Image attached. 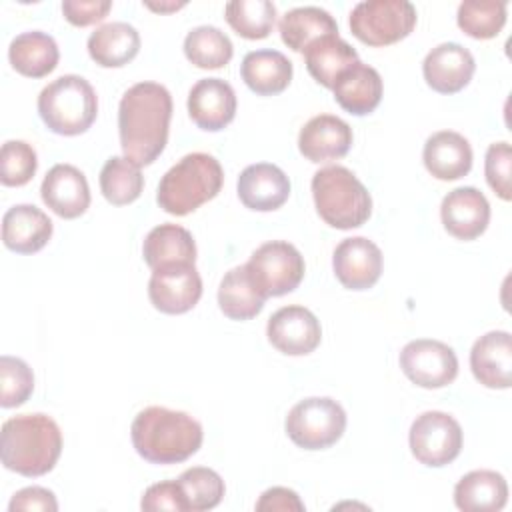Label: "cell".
Masks as SVG:
<instances>
[{
    "label": "cell",
    "mask_w": 512,
    "mask_h": 512,
    "mask_svg": "<svg viewBox=\"0 0 512 512\" xmlns=\"http://www.w3.org/2000/svg\"><path fill=\"white\" fill-rule=\"evenodd\" d=\"M440 218L448 234L458 240H474L488 228L490 204L474 186L450 190L440 204Z\"/></svg>",
    "instance_id": "cell-16"
},
{
    "label": "cell",
    "mask_w": 512,
    "mask_h": 512,
    "mask_svg": "<svg viewBox=\"0 0 512 512\" xmlns=\"http://www.w3.org/2000/svg\"><path fill=\"white\" fill-rule=\"evenodd\" d=\"M400 368L420 388H444L458 376V358L448 344L418 338L400 350Z\"/></svg>",
    "instance_id": "cell-11"
},
{
    "label": "cell",
    "mask_w": 512,
    "mask_h": 512,
    "mask_svg": "<svg viewBox=\"0 0 512 512\" xmlns=\"http://www.w3.org/2000/svg\"><path fill=\"white\" fill-rule=\"evenodd\" d=\"M38 168L36 150L24 140H6L0 148V182L4 186L28 184Z\"/></svg>",
    "instance_id": "cell-38"
},
{
    "label": "cell",
    "mask_w": 512,
    "mask_h": 512,
    "mask_svg": "<svg viewBox=\"0 0 512 512\" xmlns=\"http://www.w3.org/2000/svg\"><path fill=\"white\" fill-rule=\"evenodd\" d=\"M202 296V278L194 264H168L152 270L148 298L164 314H184Z\"/></svg>",
    "instance_id": "cell-12"
},
{
    "label": "cell",
    "mask_w": 512,
    "mask_h": 512,
    "mask_svg": "<svg viewBox=\"0 0 512 512\" xmlns=\"http://www.w3.org/2000/svg\"><path fill=\"white\" fill-rule=\"evenodd\" d=\"M38 114L54 134L76 136L94 124L98 98L86 78L64 74L40 90Z\"/></svg>",
    "instance_id": "cell-6"
},
{
    "label": "cell",
    "mask_w": 512,
    "mask_h": 512,
    "mask_svg": "<svg viewBox=\"0 0 512 512\" xmlns=\"http://www.w3.org/2000/svg\"><path fill=\"white\" fill-rule=\"evenodd\" d=\"M266 298L246 264L230 268L218 286V306L230 320L254 318L264 308Z\"/></svg>",
    "instance_id": "cell-27"
},
{
    "label": "cell",
    "mask_w": 512,
    "mask_h": 512,
    "mask_svg": "<svg viewBox=\"0 0 512 512\" xmlns=\"http://www.w3.org/2000/svg\"><path fill=\"white\" fill-rule=\"evenodd\" d=\"M172 96L158 82L130 86L118 104V134L124 158L136 166L152 164L166 148Z\"/></svg>",
    "instance_id": "cell-1"
},
{
    "label": "cell",
    "mask_w": 512,
    "mask_h": 512,
    "mask_svg": "<svg viewBox=\"0 0 512 512\" xmlns=\"http://www.w3.org/2000/svg\"><path fill=\"white\" fill-rule=\"evenodd\" d=\"M178 484L184 492L188 510L204 512L216 508L224 498V480L222 476L206 466H192L178 476Z\"/></svg>",
    "instance_id": "cell-37"
},
{
    "label": "cell",
    "mask_w": 512,
    "mask_h": 512,
    "mask_svg": "<svg viewBox=\"0 0 512 512\" xmlns=\"http://www.w3.org/2000/svg\"><path fill=\"white\" fill-rule=\"evenodd\" d=\"M338 282L348 290H368L382 274V250L364 236L344 238L332 256Z\"/></svg>",
    "instance_id": "cell-14"
},
{
    "label": "cell",
    "mask_w": 512,
    "mask_h": 512,
    "mask_svg": "<svg viewBox=\"0 0 512 512\" xmlns=\"http://www.w3.org/2000/svg\"><path fill=\"white\" fill-rule=\"evenodd\" d=\"M150 10H156V12H172V10H178L182 6H186V2H144Z\"/></svg>",
    "instance_id": "cell-45"
},
{
    "label": "cell",
    "mask_w": 512,
    "mask_h": 512,
    "mask_svg": "<svg viewBox=\"0 0 512 512\" xmlns=\"http://www.w3.org/2000/svg\"><path fill=\"white\" fill-rule=\"evenodd\" d=\"M226 22L248 40L266 38L276 22V6L270 0H232L224 6Z\"/></svg>",
    "instance_id": "cell-35"
},
{
    "label": "cell",
    "mask_w": 512,
    "mask_h": 512,
    "mask_svg": "<svg viewBox=\"0 0 512 512\" xmlns=\"http://www.w3.org/2000/svg\"><path fill=\"white\" fill-rule=\"evenodd\" d=\"M240 74L246 86L260 96H274L288 88L294 68L288 56L278 50H252L242 58Z\"/></svg>",
    "instance_id": "cell-25"
},
{
    "label": "cell",
    "mask_w": 512,
    "mask_h": 512,
    "mask_svg": "<svg viewBox=\"0 0 512 512\" xmlns=\"http://www.w3.org/2000/svg\"><path fill=\"white\" fill-rule=\"evenodd\" d=\"M134 450L150 464H178L202 446V424L188 412L164 406L140 410L130 426Z\"/></svg>",
    "instance_id": "cell-2"
},
{
    "label": "cell",
    "mask_w": 512,
    "mask_h": 512,
    "mask_svg": "<svg viewBox=\"0 0 512 512\" xmlns=\"http://www.w3.org/2000/svg\"><path fill=\"white\" fill-rule=\"evenodd\" d=\"M258 288L270 296H284L298 288L304 278V258L300 250L284 240L260 244L246 262Z\"/></svg>",
    "instance_id": "cell-9"
},
{
    "label": "cell",
    "mask_w": 512,
    "mask_h": 512,
    "mask_svg": "<svg viewBox=\"0 0 512 512\" xmlns=\"http://www.w3.org/2000/svg\"><path fill=\"white\" fill-rule=\"evenodd\" d=\"M312 196L318 216L338 230L358 228L372 214L370 192L352 170L340 164L314 172Z\"/></svg>",
    "instance_id": "cell-5"
},
{
    "label": "cell",
    "mask_w": 512,
    "mask_h": 512,
    "mask_svg": "<svg viewBox=\"0 0 512 512\" xmlns=\"http://www.w3.org/2000/svg\"><path fill=\"white\" fill-rule=\"evenodd\" d=\"M62 452V432L42 412L18 414L2 424L0 458L4 468L34 478L48 474Z\"/></svg>",
    "instance_id": "cell-3"
},
{
    "label": "cell",
    "mask_w": 512,
    "mask_h": 512,
    "mask_svg": "<svg viewBox=\"0 0 512 512\" xmlns=\"http://www.w3.org/2000/svg\"><path fill=\"white\" fill-rule=\"evenodd\" d=\"M422 160L434 178L446 182L458 180L472 168V146L462 134L440 130L426 138Z\"/></svg>",
    "instance_id": "cell-23"
},
{
    "label": "cell",
    "mask_w": 512,
    "mask_h": 512,
    "mask_svg": "<svg viewBox=\"0 0 512 512\" xmlns=\"http://www.w3.org/2000/svg\"><path fill=\"white\" fill-rule=\"evenodd\" d=\"M10 512H30V510H40V512H56L58 510V502L52 490L42 488V486H28L18 490L10 504H8Z\"/></svg>",
    "instance_id": "cell-43"
},
{
    "label": "cell",
    "mask_w": 512,
    "mask_h": 512,
    "mask_svg": "<svg viewBox=\"0 0 512 512\" xmlns=\"http://www.w3.org/2000/svg\"><path fill=\"white\" fill-rule=\"evenodd\" d=\"M282 42L294 52H306V48L322 36L338 34V24L330 12L320 6H298L288 10L280 20Z\"/></svg>",
    "instance_id": "cell-31"
},
{
    "label": "cell",
    "mask_w": 512,
    "mask_h": 512,
    "mask_svg": "<svg viewBox=\"0 0 512 512\" xmlns=\"http://www.w3.org/2000/svg\"><path fill=\"white\" fill-rule=\"evenodd\" d=\"M476 70L474 56L458 42H442L434 46L424 62L422 74L426 84L440 94H456L472 80Z\"/></svg>",
    "instance_id": "cell-15"
},
{
    "label": "cell",
    "mask_w": 512,
    "mask_h": 512,
    "mask_svg": "<svg viewBox=\"0 0 512 512\" xmlns=\"http://www.w3.org/2000/svg\"><path fill=\"white\" fill-rule=\"evenodd\" d=\"M470 368L474 378L494 390H506L512 384V336L506 330H490L480 336L470 350Z\"/></svg>",
    "instance_id": "cell-19"
},
{
    "label": "cell",
    "mask_w": 512,
    "mask_h": 512,
    "mask_svg": "<svg viewBox=\"0 0 512 512\" xmlns=\"http://www.w3.org/2000/svg\"><path fill=\"white\" fill-rule=\"evenodd\" d=\"M240 202L256 212L280 208L290 196V180L282 168L270 162L246 166L236 182Z\"/></svg>",
    "instance_id": "cell-21"
},
{
    "label": "cell",
    "mask_w": 512,
    "mask_h": 512,
    "mask_svg": "<svg viewBox=\"0 0 512 512\" xmlns=\"http://www.w3.org/2000/svg\"><path fill=\"white\" fill-rule=\"evenodd\" d=\"M352 146V128L334 114L310 118L298 134V150L310 162H332L348 154Z\"/></svg>",
    "instance_id": "cell-20"
},
{
    "label": "cell",
    "mask_w": 512,
    "mask_h": 512,
    "mask_svg": "<svg viewBox=\"0 0 512 512\" xmlns=\"http://www.w3.org/2000/svg\"><path fill=\"white\" fill-rule=\"evenodd\" d=\"M506 502L508 484L496 470H472L454 486V504L464 512H498Z\"/></svg>",
    "instance_id": "cell-26"
},
{
    "label": "cell",
    "mask_w": 512,
    "mask_h": 512,
    "mask_svg": "<svg viewBox=\"0 0 512 512\" xmlns=\"http://www.w3.org/2000/svg\"><path fill=\"white\" fill-rule=\"evenodd\" d=\"M140 508L146 512H188V504L178 480H164L148 486L142 494Z\"/></svg>",
    "instance_id": "cell-41"
},
{
    "label": "cell",
    "mask_w": 512,
    "mask_h": 512,
    "mask_svg": "<svg viewBox=\"0 0 512 512\" xmlns=\"http://www.w3.org/2000/svg\"><path fill=\"white\" fill-rule=\"evenodd\" d=\"M408 442L412 456L420 464L440 468L458 458L462 450V428L454 416L428 410L412 422Z\"/></svg>",
    "instance_id": "cell-10"
},
{
    "label": "cell",
    "mask_w": 512,
    "mask_h": 512,
    "mask_svg": "<svg viewBox=\"0 0 512 512\" xmlns=\"http://www.w3.org/2000/svg\"><path fill=\"white\" fill-rule=\"evenodd\" d=\"M224 184L220 162L206 152L182 156L162 178L156 190L158 206L174 216H186L218 196Z\"/></svg>",
    "instance_id": "cell-4"
},
{
    "label": "cell",
    "mask_w": 512,
    "mask_h": 512,
    "mask_svg": "<svg viewBox=\"0 0 512 512\" xmlns=\"http://www.w3.org/2000/svg\"><path fill=\"white\" fill-rule=\"evenodd\" d=\"M346 430L344 408L328 396H312L294 404L286 416L288 438L304 450H324Z\"/></svg>",
    "instance_id": "cell-7"
},
{
    "label": "cell",
    "mask_w": 512,
    "mask_h": 512,
    "mask_svg": "<svg viewBox=\"0 0 512 512\" xmlns=\"http://www.w3.org/2000/svg\"><path fill=\"white\" fill-rule=\"evenodd\" d=\"M300 496L284 486H272L264 490L256 502L258 512H304Z\"/></svg>",
    "instance_id": "cell-44"
},
{
    "label": "cell",
    "mask_w": 512,
    "mask_h": 512,
    "mask_svg": "<svg viewBox=\"0 0 512 512\" xmlns=\"http://www.w3.org/2000/svg\"><path fill=\"white\" fill-rule=\"evenodd\" d=\"M140 34L128 22H108L88 36L90 58L104 68H120L136 58Z\"/></svg>",
    "instance_id": "cell-29"
},
{
    "label": "cell",
    "mask_w": 512,
    "mask_h": 512,
    "mask_svg": "<svg viewBox=\"0 0 512 512\" xmlns=\"http://www.w3.org/2000/svg\"><path fill=\"white\" fill-rule=\"evenodd\" d=\"M270 344L288 356H304L318 348L322 328L318 318L304 306L290 304L278 308L266 324Z\"/></svg>",
    "instance_id": "cell-13"
},
{
    "label": "cell",
    "mask_w": 512,
    "mask_h": 512,
    "mask_svg": "<svg viewBox=\"0 0 512 512\" xmlns=\"http://www.w3.org/2000/svg\"><path fill=\"white\" fill-rule=\"evenodd\" d=\"M484 174L488 186L502 198H512V150L508 142H494L486 150Z\"/></svg>",
    "instance_id": "cell-40"
},
{
    "label": "cell",
    "mask_w": 512,
    "mask_h": 512,
    "mask_svg": "<svg viewBox=\"0 0 512 512\" xmlns=\"http://www.w3.org/2000/svg\"><path fill=\"white\" fill-rule=\"evenodd\" d=\"M456 22L464 34L476 40H488L500 34L506 24V2L464 0L458 6Z\"/></svg>",
    "instance_id": "cell-36"
},
{
    "label": "cell",
    "mask_w": 512,
    "mask_h": 512,
    "mask_svg": "<svg viewBox=\"0 0 512 512\" xmlns=\"http://www.w3.org/2000/svg\"><path fill=\"white\" fill-rule=\"evenodd\" d=\"M416 8L408 0H362L350 12L352 34L368 46H388L416 26Z\"/></svg>",
    "instance_id": "cell-8"
},
{
    "label": "cell",
    "mask_w": 512,
    "mask_h": 512,
    "mask_svg": "<svg viewBox=\"0 0 512 512\" xmlns=\"http://www.w3.org/2000/svg\"><path fill=\"white\" fill-rule=\"evenodd\" d=\"M44 204L60 218H78L90 206L86 176L72 164H54L40 186Z\"/></svg>",
    "instance_id": "cell-18"
},
{
    "label": "cell",
    "mask_w": 512,
    "mask_h": 512,
    "mask_svg": "<svg viewBox=\"0 0 512 512\" xmlns=\"http://www.w3.org/2000/svg\"><path fill=\"white\" fill-rule=\"evenodd\" d=\"M58 44L42 30L20 32L8 46V60L16 72L28 78L48 76L58 66Z\"/></svg>",
    "instance_id": "cell-28"
},
{
    "label": "cell",
    "mask_w": 512,
    "mask_h": 512,
    "mask_svg": "<svg viewBox=\"0 0 512 512\" xmlns=\"http://www.w3.org/2000/svg\"><path fill=\"white\" fill-rule=\"evenodd\" d=\"M184 54L194 66L202 70H216L230 62L234 46L220 28L202 24L186 34Z\"/></svg>",
    "instance_id": "cell-33"
},
{
    "label": "cell",
    "mask_w": 512,
    "mask_h": 512,
    "mask_svg": "<svg viewBox=\"0 0 512 512\" xmlns=\"http://www.w3.org/2000/svg\"><path fill=\"white\" fill-rule=\"evenodd\" d=\"M52 220L34 204H16L2 216V242L18 254L42 250L52 236Z\"/></svg>",
    "instance_id": "cell-22"
},
{
    "label": "cell",
    "mask_w": 512,
    "mask_h": 512,
    "mask_svg": "<svg viewBox=\"0 0 512 512\" xmlns=\"http://www.w3.org/2000/svg\"><path fill=\"white\" fill-rule=\"evenodd\" d=\"M304 58L310 76L324 88L332 90L336 78L358 60V52L338 34H330L312 42L306 48Z\"/></svg>",
    "instance_id": "cell-32"
},
{
    "label": "cell",
    "mask_w": 512,
    "mask_h": 512,
    "mask_svg": "<svg viewBox=\"0 0 512 512\" xmlns=\"http://www.w3.org/2000/svg\"><path fill=\"white\" fill-rule=\"evenodd\" d=\"M382 78L376 68L356 60L334 82V100L354 116L370 114L382 100Z\"/></svg>",
    "instance_id": "cell-24"
},
{
    "label": "cell",
    "mask_w": 512,
    "mask_h": 512,
    "mask_svg": "<svg viewBox=\"0 0 512 512\" xmlns=\"http://www.w3.org/2000/svg\"><path fill=\"white\" fill-rule=\"evenodd\" d=\"M34 390L32 368L16 356L0 358V406L14 408L24 404Z\"/></svg>",
    "instance_id": "cell-39"
},
{
    "label": "cell",
    "mask_w": 512,
    "mask_h": 512,
    "mask_svg": "<svg viewBox=\"0 0 512 512\" xmlns=\"http://www.w3.org/2000/svg\"><path fill=\"white\" fill-rule=\"evenodd\" d=\"M110 0H64L62 14L74 26H90L106 18L110 12Z\"/></svg>",
    "instance_id": "cell-42"
},
{
    "label": "cell",
    "mask_w": 512,
    "mask_h": 512,
    "mask_svg": "<svg viewBox=\"0 0 512 512\" xmlns=\"http://www.w3.org/2000/svg\"><path fill=\"white\" fill-rule=\"evenodd\" d=\"M144 262L154 270L168 264H194L196 242L192 234L180 224L154 226L142 244Z\"/></svg>",
    "instance_id": "cell-30"
},
{
    "label": "cell",
    "mask_w": 512,
    "mask_h": 512,
    "mask_svg": "<svg viewBox=\"0 0 512 512\" xmlns=\"http://www.w3.org/2000/svg\"><path fill=\"white\" fill-rule=\"evenodd\" d=\"M188 116L206 130L218 132L236 116L234 88L222 78H202L188 92Z\"/></svg>",
    "instance_id": "cell-17"
},
{
    "label": "cell",
    "mask_w": 512,
    "mask_h": 512,
    "mask_svg": "<svg viewBox=\"0 0 512 512\" xmlns=\"http://www.w3.org/2000/svg\"><path fill=\"white\" fill-rule=\"evenodd\" d=\"M144 188V176L140 166L124 156H112L100 170V190L104 198L114 206L134 202Z\"/></svg>",
    "instance_id": "cell-34"
}]
</instances>
